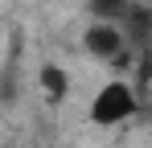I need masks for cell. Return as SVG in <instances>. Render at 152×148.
I'll return each instance as SVG.
<instances>
[{
    "label": "cell",
    "instance_id": "3",
    "mask_svg": "<svg viewBox=\"0 0 152 148\" xmlns=\"http://www.w3.org/2000/svg\"><path fill=\"white\" fill-rule=\"evenodd\" d=\"M119 29H124V41L132 49H148L152 45V4H132L119 21Z\"/></svg>",
    "mask_w": 152,
    "mask_h": 148
},
{
    "label": "cell",
    "instance_id": "1",
    "mask_svg": "<svg viewBox=\"0 0 152 148\" xmlns=\"http://www.w3.org/2000/svg\"><path fill=\"white\" fill-rule=\"evenodd\" d=\"M140 115V91L127 82V78H111V82H103L95 99H91V107H86V119L95 123V127H115V123H127Z\"/></svg>",
    "mask_w": 152,
    "mask_h": 148
},
{
    "label": "cell",
    "instance_id": "2",
    "mask_svg": "<svg viewBox=\"0 0 152 148\" xmlns=\"http://www.w3.org/2000/svg\"><path fill=\"white\" fill-rule=\"evenodd\" d=\"M82 49H86L95 62H111L119 49H127L124 29L111 25V21H91V25H86V33H82Z\"/></svg>",
    "mask_w": 152,
    "mask_h": 148
},
{
    "label": "cell",
    "instance_id": "5",
    "mask_svg": "<svg viewBox=\"0 0 152 148\" xmlns=\"http://www.w3.org/2000/svg\"><path fill=\"white\" fill-rule=\"evenodd\" d=\"M132 4H136V0H86V12H91V21H111V25H119Z\"/></svg>",
    "mask_w": 152,
    "mask_h": 148
},
{
    "label": "cell",
    "instance_id": "4",
    "mask_svg": "<svg viewBox=\"0 0 152 148\" xmlns=\"http://www.w3.org/2000/svg\"><path fill=\"white\" fill-rule=\"evenodd\" d=\"M37 82H41V91H45V103H50V107L66 103V95H70V74L62 70L58 62H45V66L37 70Z\"/></svg>",
    "mask_w": 152,
    "mask_h": 148
}]
</instances>
